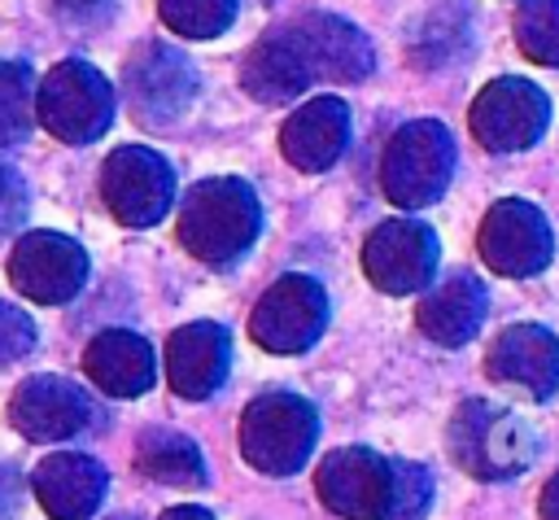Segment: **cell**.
Instances as JSON below:
<instances>
[{"label": "cell", "mask_w": 559, "mask_h": 520, "mask_svg": "<svg viewBox=\"0 0 559 520\" xmlns=\"http://www.w3.org/2000/svg\"><path fill=\"white\" fill-rule=\"evenodd\" d=\"M262 232V205L253 188L236 175L201 179L179 205V240L192 258L210 267H227L249 253Z\"/></svg>", "instance_id": "1"}, {"label": "cell", "mask_w": 559, "mask_h": 520, "mask_svg": "<svg viewBox=\"0 0 559 520\" xmlns=\"http://www.w3.org/2000/svg\"><path fill=\"white\" fill-rule=\"evenodd\" d=\"M319 437V415L297 393H262L240 415V454L266 476L297 472Z\"/></svg>", "instance_id": "2"}, {"label": "cell", "mask_w": 559, "mask_h": 520, "mask_svg": "<svg viewBox=\"0 0 559 520\" xmlns=\"http://www.w3.org/2000/svg\"><path fill=\"white\" fill-rule=\"evenodd\" d=\"M39 122L66 144H92L114 122V87L87 61H61L39 79L35 92Z\"/></svg>", "instance_id": "3"}, {"label": "cell", "mask_w": 559, "mask_h": 520, "mask_svg": "<svg viewBox=\"0 0 559 520\" xmlns=\"http://www.w3.org/2000/svg\"><path fill=\"white\" fill-rule=\"evenodd\" d=\"M100 197H105V205L118 223L153 227L175 205V170L162 153L140 149V144H122L105 157Z\"/></svg>", "instance_id": "4"}, {"label": "cell", "mask_w": 559, "mask_h": 520, "mask_svg": "<svg viewBox=\"0 0 559 520\" xmlns=\"http://www.w3.org/2000/svg\"><path fill=\"white\" fill-rule=\"evenodd\" d=\"M450 454L480 481L515 476L533 459V433L489 402H467L450 424Z\"/></svg>", "instance_id": "5"}, {"label": "cell", "mask_w": 559, "mask_h": 520, "mask_svg": "<svg viewBox=\"0 0 559 520\" xmlns=\"http://www.w3.org/2000/svg\"><path fill=\"white\" fill-rule=\"evenodd\" d=\"M328 323V297H323V284L310 280V275H280L253 306V319H249V332L262 350L271 354H301L319 341Z\"/></svg>", "instance_id": "6"}, {"label": "cell", "mask_w": 559, "mask_h": 520, "mask_svg": "<svg viewBox=\"0 0 559 520\" xmlns=\"http://www.w3.org/2000/svg\"><path fill=\"white\" fill-rule=\"evenodd\" d=\"M9 280L22 297L61 306L87 280V253L61 232H26L9 253Z\"/></svg>", "instance_id": "7"}, {"label": "cell", "mask_w": 559, "mask_h": 520, "mask_svg": "<svg viewBox=\"0 0 559 520\" xmlns=\"http://www.w3.org/2000/svg\"><path fill=\"white\" fill-rule=\"evenodd\" d=\"M319 498L328 511L345 520H384L389 516V485H393V463L380 459L376 450L345 446L332 450L319 472H314Z\"/></svg>", "instance_id": "8"}, {"label": "cell", "mask_w": 559, "mask_h": 520, "mask_svg": "<svg viewBox=\"0 0 559 520\" xmlns=\"http://www.w3.org/2000/svg\"><path fill=\"white\" fill-rule=\"evenodd\" d=\"M127 96H131L135 118L153 127H170L197 96V70L179 48L144 44L127 61Z\"/></svg>", "instance_id": "9"}, {"label": "cell", "mask_w": 559, "mask_h": 520, "mask_svg": "<svg viewBox=\"0 0 559 520\" xmlns=\"http://www.w3.org/2000/svg\"><path fill=\"white\" fill-rule=\"evenodd\" d=\"M445 175H450V140H445V131L437 122L402 127L393 135V144L384 149L380 179H384V192L397 205L432 201L445 188Z\"/></svg>", "instance_id": "10"}, {"label": "cell", "mask_w": 559, "mask_h": 520, "mask_svg": "<svg viewBox=\"0 0 559 520\" xmlns=\"http://www.w3.org/2000/svg\"><path fill=\"white\" fill-rule=\"evenodd\" d=\"M92 415L87 393L66 376H31L9 398V424L31 441H66Z\"/></svg>", "instance_id": "11"}, {"label": "cell", "mask_w": 559, "mask_h": 520, "mask_svg": "<svg viewBox=\"0 0 559 520\" xmlns=\"http://www.w3.org/2000/svg\"><path fill=\"white\" fill-rule=\"evenodd\" d=\"M437 240L424 223H380L362 245L367 280L384 293H411L432 275Z\"/></svg>", "instance_id": "12"}, {"label": "cell", "mask_w": 559, "mask_h": 520, "mask_svg": "<svg viewBox=\"0 0 559 520\" xmlns=\"http://www.w3.org/2000/svg\"><path fill=\"white\" fill-rule=\"evenodd\" d=\"M227 363H231V341L223 323L197 319L170 332L166 341V380L179 398H192V402L210 398L227 380Z\"/></svg>", "instance_id": "13"}, {"label": "cell", "mask_w": 559, "mask_h": 520, "mask_svg": "<svg viewBox=\"0 0 559 520\" xmlns=\"http://www.w3.org/2000/svg\"><path fill=\"white\" fill-rule=\"evenodd\" d=\"M31 489L52 520H92L105 503V468L92 454L57 450L35 463Z\"/></svg>", "instance_id": "14"}, {"label": "cell", "mask_w": 559, "mask_h": 520, "mask_svg": "<svg viewBox=\"0 0 559 520\" xmlns=\"http://www.w3.org/2000/svg\"><path fill=\"white\" fill-rule=\"evenodd\" d=\"M240 83H245V92H253V101H262V105H284V101L301 96V92L314 83L310 61H306V52H301V39H297L293 22L266 31V35L249 48V57H245V66H240Z\"/></svg>", "instance_id": "15"}, {"label": "cell", "mask_w": 559, "mask_h": 520, "mask_svg": "<svg viewBox=\"0 0 559 520\" xmlns=\"http://www.w3.org/2000/svg\"><path fill=\"white\" fill-rule=\"evenodd\" d=\"M349 144V109L336 96H314L280 127V149L297 170L332 166Z\"/></svg>", "instance_id": "16"}, {"label": "cell", "mask_w": 559, "mask_h": 520, "mask_svg": "<svg viewBox=\"0 0 559 520\" xmlns=\"http://www.w3.org/2000/svg\"><path fill=\"white\" fill-rule=\"evenodd\" d=\"M83 371L109 398H140L153 389L157 367H153V350L144 336H135L127 328H105L83 350Z\"/></svg>", "instance_id": "17"}, {"label": "cell", "mask_w": 559, "mask_h": 520, "mask_svg": "<svg viewBox=\"0 0 559 520\" xmlns=\"http://www.w3.org/2000/svg\"><path fill=\"white\" fill-rule=\"evenodd\" d=\"M293 31L301 39V52H306L314 79L349 83V79H362L371 70V48H367V39L349 22L314 13V17L293 22Z\"/></svg>", "instance_id": "18"}, {"label": "cell", "mask_w": 559, "mask_h": 520, "mask_svg": "<svg viewBox=\"0 0 559 520\" xmlns=\"http://www.w3.org/2000/svg\"><path fill=\"white\" fill-rule=\"evenodd\" d=\"M480 249L485 258L507 271V275H528L546 262L550 253V236H546V223L524 210V205H498L489 218H485V232H480Z\"/></svg>", "instance_id": "19"}, {"label": "cell", "mask_w": 559, "mask_h": 520, "mask_svg": "<svg viewBox=\"0 0 559 520\" xmlns=\"http://www.w3.org/2000/svg\"><path fill=\"white\" fill-rule=\"evenodd\" d=\"M489 371L524 385L528 393H550L559 385V345L542 328H511L489 350Z\"/></svg>", "instance_id": "20"}, {"label": "cell", "mask_w": 559, "mask_h": 520, "mask_svg": "<svg viewBox=\"0 0 559 520\" xmlns=\"http://www.w3.org/2000/svg\"><path fill=\"white\" fill-rule=\"evenodd\" d=\"M485 315V288L472 275H450L441 288H432L419 302V328L441 341V345H459L480 328Z\"/></svg>", "instance_id": "21"}, {"label": "cell", "mask_w": 559, "mask_h": 520, "mask_svg": "<svg viewBox=\"0 0 559 520\" xmlns=\"http://www.w3.org/2000/svg\"><path fill=\"white\" fill-rule=\"evenodd\" d=\"M135 463L157 485H183V489L205 485L201 450L183 433H175V428H144L140 441H135Z\"/></svg>", "instance_id": "22"}, {"label": "cell", "mask_w": 559, "mask_h": 520, "mask_svg": "<svg viewBox=\"0 0 559 520\" xmlns=\"http://www.w3.org/2000/svg\"><path fill=\"white\" fill-rule=\"evenodd\" d=\"M35 70L26 61H0V144H17L35 127Z\"/></svg>", "instance_id": "23"}, {"label": "cell", "mask_w": 559, "mask_h": 520, "mask_svg": "<svg viewBox=\"0 0 559 520\" xmlns=\"http://www.w3.org/2000/svg\"><path fill=\"white\" fill-rule=\"evenodd\" d=\"M162 22L183 39H214L231 26L236 0H157Z\"/></svg>", "instance_id": "24"}, {"label": "cell", "mask_w": 559, "mask_h": 520, "mask_svg": "<svg viewBox=\"0 0 559 520\" xmlns=\"http://www.w3.org/2000/svg\"><path fill=\"white\" fill-rule=\"evenodd\" d=\"M432 503V481L419 463L393 459V485H389V516L384 520H419Z\"/></svg>", "instance_id": "25"}, {"label": "cell", "mask_w": 559, "mask_h": 520, "mask_svg": "<svg viewBox=\"0 0 559 520\" xmlns=\"http://www.w3.org/2000/svg\"><path fill=\"white\" fill-rule=\"evenodd\" d=\"M35 319L9 302H0V363H17L35 350Z\"/></svg>", "instance_id": "26"}, {"label": "cell", "mask_w": 559, "mask_h": 520, "mask_svg": "<svg viewBox=\"0 0 559 520\" xmlns=\"http://www.w3.org/2000/svg\"><path fill=\"white\" fill-rule=\"evenodd\" d=\"M22 218H26V184L9 162H0V236L17 232Z\"/></svg>", "instance_id": "27"}, {"label": "cell", "mask_w": 559, "mask_h": 520, "mask_svg": "<svg viewBox=\"0 0 559 520\" xmlns=\"http://www.w3.org/2000/svg\"><path fill=\"white\" fill-rule=\"evenodd\" d=\"M52 4H57V13L70 17V22H96L100 13H109L114 0H52Z\"/></svg>", "instance_id": "28"}, {"label": "cell", "mask_w": 559, "mask_h": 520, "mask_svg": "<svg viewBox=\"0 0 559 520\" xmlns=\"http://www.w3.org/2000/svg\"><path fill=\"white\" fill-rule=\"evenodd\" d=\"M542 520H559V476L546 485V494H542Z\"/></svg>", "instance_id": "29"}, {"label": "cell", "mask_w": 559, "mask_h": 520, "mask_svg": "<svg viewBox=\"0 0 559 520\" xmlns=\"http://www.w3.org/2000/svg\"><path fill=\"white\" fill-rule=\"evenodd\" d=\"M162 520H214L205 507H170V511H162Z\"/></svg>", "instance_id": "30"}, {"label": "cell", "mask_w": 559, "mask_h": 520, "mask_svg": "<svg viewBox=\"0 0 559 520\" xmlns=\"http://www.w3.org/2000/svg\"><path fill=\"white\" fill-rule=\"evenodd\" d=\"M118 520H131V516H118Z\"/></svg>", "instance_id": "31"}]
</instances>
